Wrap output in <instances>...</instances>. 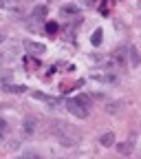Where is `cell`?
Segmentation results:
<instances>
[{"label": "cell", "mask_w": 141, "mask_h": 159, "mask_svg": "<svg viewBox=\"0 0 141 159\" xmlns=\"http://www.w3.org/2000/svg\"><path fill=\"white\" fill-rule=\"evenodd\" d=\"M24 49H27L31 55H35V53H37V55H42V53L46 51V47H44L42 42H33V40H27V42H24Z\"/></svg>", "instance_id": "277c9868"}, {"label": "cell", "mask_w": 141, "mask_h": 159, "mask_svg": "<svg viewBox=\"0 0 141 159\" xmlns=\"http://www.w3.org/2000/svg\"><path fill=\"white\" fill-rule=\"evenodd\" d=\"M5 135H7V122H5L2 117H0V139H2Z\"/></svg>", "instance_id": "5bb4252c"}, {"label": "cell", "mask_w": 141, "mask_h": 159, "mask_svg": "<svg viewBox=\"0 0 141 159\" xmlns=\"http://www.w3.org/2000/svg\"><path fill=\"white\" fill-rule=\"evenodd\" d=\"M66 111L73 113L75 117L84 119L88 117V111H90V97L88 95H77V97H71L66 102Z\"/></svg>", "instance_id": "7a4b0ae2"}, {"label": "cell", "mask_w": 141, "mask_h": 159, "mask_svg": "<svg viewBox=\"0 0 141 159\" xmlns=\"http://www.w3.org/2000/svg\"><path fill=\"white\" fill-rule=\"evenodd\" d=\"M102 38H104V31H102V29H95V31H93V38H90L93 47H99V44H102Z\"/></svg>", "instance_id": "ba28073f"}, {"label": "cell", "mask_w": 141, "mask_h": 159, "mask_svg": "<svg viewBox=\"0 0 141 159\" xmlns=\"http://www.w3.org/2000/svg\"><path fill=\"white\" fill-rule=\"evenodd\" d=\"M139 62H141V57H139V51H137L134 47H130V64H132V66H137Z\"/></svg>", "instance_id": "8fae6325"}, {"label": "cell", "mask_w": 141, "mask_h": 159, "mask_svg": "<svg viewBox=\"0 0 141 159\" xmlns=\"http://www.w3.org/2000/svg\"><path fill=\"white\" fill-rule=\"evenodd\" d=\"M117 152L119 155H130L132 152V144H128V142L126 144H117Z\"/></svg>", "instance_id": "30bf717a"}, {"label": "cell", "mask_w": 141, "mask_h": 159, "mask_svg": "<svg viewBox=\"0 0 141 159\" xmlns=\"http://www.w3.org/2000/svg\"><path fill=\"white\" fill-rule=\"evenodd\" d=\"M7 91H9V93H22V91H27V86H22V84H20V86H11V84H7Z\"/></svg>", "instance_id": "7c38bea8"}, {"label": "cell", "mask_w": 141, "mask_h": 159, "mask_svg": "<svg viewBox=\"0 0 141 159\" xmlns=\"http://www.w3.org/2000/svg\"><path fill=\"white\" fill-rule=\"evenodd\" d=\"M99 144H102L104 148H108V146H115V135L108 130V133H104L102 137H99Z\"/></svg>", "instance_id": "8992f818"}, {"label": "cell", "mask_w": 141, "mask_h": 159, "mask_svg": "<svg viewBox=\"0 0 141 159\" xmlns=\"http://www.w3.org/2000/svg\"><path fill=\"white\" fill-rule=\"evenodd\" d=\"M84 2H95V0H84Z\"/></svg>", "instance_id": "9a60e30c"}, {"label": "cell", "mask_w": 141, "mask_h": 159, "mask_svg": "<svg viewBox=\"0 0 141 159\" xmlns=\"http://www.w3.org/2000/svg\"><path fill=\"white\" fill-rule=\"evenodd\" d=\"M46 16H49V9L44 5H37L33 9V20H40V22H42V20H46Z\"/></svg>", "instance_id": "5b68a950"}, {"label": "cell", "mask_w": 141, "mask_h": 159, "mask_svg": "<svg viewBox=\"0 0 141 159\" xmlns=\"http://www.w3.org/2000/svg\"><path fill=\"white\" fill-rule=\"evenodd\" d=\"M62 16H79V9L75 5H66V7H62Z\"/></svg>", "instance_id": "9c48e42d"}, {"label": "cell", "mask_w": 141, "mask_h": 159, "mask_svg": "<svg viewBox=\"0 0 141 159\" xmlns=\"http://www.w3.org/2000/svg\"><path fill=\"white\" fill-rule=\"evenodd\" d=\"M139 5H141V0H139Z\"/></svg>", "instance_id": "2e32d148"}, {"label": "cell", "mask_w": 141, "mask_h": 159, "mask_svg": "<svg viewBox=\"0 0 141 159\" xmlns=\"http://www.w3.org/2000/svg\"><path fill=\"white\" fill-rule=\"evenodd\" d=\"M112 60H115V64H117V66H124V64H126V49H119V51H115Z\"/></svg>", "instance_id": "52a82bcc"}, {"label": "cell", "mask_w": 141, "mask_h": 159, "mask_svg": "<svg viewBox=\"0 0 141 159\" xmlns=\"http://www.w3.org/2000/svg\"><path fill=\"white\" fill-rule=\"evenodd\" d=\"M53 133H55V137L59 139V142H62V146H66V148L79 144V139H82V135H79L77 130H73L71 126H66L64 122H55L53 124Z\"/></svg>", "instance_id": "6da1fadb"}, {"label": "cell", "mask_w": 141, "mask_h": 159, "mask_svg": "<svg viewBox=\"0 0 141 159\" xmlns=\"http://www.w3.org/2000/svg\"><path fill=\"white\" fill-rule=\"evenodd\" d=\"M46 33H49V35L57 33V25H55V22H46Z\"/></svg>", "instance_id": "4fadbf2b"}, {"label": "cell", "mask_w": 141, "mask_h": 159, "mask_svg": "<svg viewBox=\"0 0 141 159\" xmlns=\"http://www.w3.org/2000/svg\"><path fill=\"white\" fill-rule=\"evenodd\" d=\"M35 130H37V119L35 117H24V122H22V135L24 137H31V135H35Z\"/></svg>", "instance_id": "3957f363"}]
</instances>
